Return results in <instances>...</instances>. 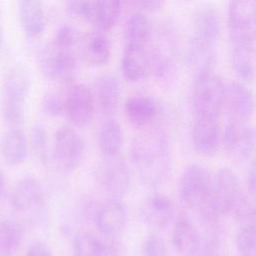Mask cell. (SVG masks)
I'll use <instances>...</instances> for the list:
<instances>
[{
	"instance_id": "obj_3",
	"label": "cell",
	"mask_w": 256,
	"mask_h": 256,
	"mask_svg": "<svg viewBox=\"0 0 256 256\" xmlns=\"http://www.w3.org/2000/svg\"><path fill=\"white\" fill-rule=\"evenodd\" d=\"M29 90L30 78L26 69L13 67L4 78L1 98L2 117L10 128L23 124Z\"/></svg>"
},
{
	"instance_id": "obj_12",
	"label": "cell",
	"mask_w": 256,
	"mask_h": 256,
	"mask_svg": "<svg viewBox=\"0 0 256 256\" xmlns=\"http://www.w3.org/2000/svg\"><path fill=\"white\" fill-rule=\"evenodd\" d=\"M94 220L102 235L116 239L127 228L128 210L119 198H111L96 210Z\"/></svg>"
},
{
	"instance_id": "obj_43",
	"label": "cell",
	"mask_w": 256,
	"mask_h": 256,
	"mask_svg": "<svg viewBox=\"0 0 256 256\" xmlns=\"http://www.w3.org/2000/svg\"><path fill=\"white\" fill-rule=\"evenodd\" d=\"M197 256H225L220 251L219 248H203L200 249Z\"/></svg>"
},
{
	"instance_id": "obj_45",
	"label": "cell",
	"mask_w": 256,
	"mask_h": 256,
	"mask_svg": "<svg viewBox=\"0 0 256 256\" xmlns=\"http://www.w3.org/2000/svg\"><path fill=\"white\" fill-rule=\"evenodd\" d=\"M3 41H4V37H3V30H2V27L0 25V52L2 50V47H3Z\"/></svg>"
},
{
	"instance_id": "obj_18",
	"label": "cell",
	"mask_w": 256,
	"mask_h": 256,
	"mask_svg": "<svg viewBox=\"0 0 256 256\" xmlns=\"http://www.w3.org/2000/svg\"><path fill=\"white\" fill-rule=\"evenodd\" d=\"M256 0H230L228 27L230 36L255 35Z\"/></svg>"
},
{
	"instance_id": "obj_8",
	"label": "cell",
	"mask_w": 256,
	"mask_h": 256,
	"mask_svg": "<svg viewBox=\"0 0 256 256\" xmlns=\"http://www.w3.org/2000/svg\"><path fill=\"white\" fill-rule=\"evenodd\" d=\"M95 177L100 188L112 198L125 195L131 185L130 169L119 155L103 156L96 167Z\"/></svg>"
},
{
	"instance_id": "obj_37",
	"label": "cell",
	"mask_w": 256,
	"mask_h": 256,
	"mask_svg": "<svg viewBox=\"0 0 256 256\" xmlns=\"http://www.w3.org/2000/svg\"><path fill=\"white\" fill-rule=\"evenodd\" d=\"M142 256H168V250L163 238L158 235L148 236L141 249Z\"/></svg>"
},
{
	"instance_id": "obj_44",
	"label": "cell",
	"mask_w": 256,
	"mask_h": 256,
	"mask_svg": "<svg viewBox=\"0 0 256 256\" xmlns=\"http://www.w3.org/2000/svg\"><path fill=\"white\" fill-rule=\"evenodd\" d=\"M5 186H6V181H5V174L0 166V198L4 194L5 191Z\"/></svg>"
},
{
	"instance_id": "obj_22",
	"label": "cell",
	"mask_w": 256,
	"mask_h": 256,
	"mask_svg": "<svg viewBox=\"0 0 256 256\" xmlns=\"http://www.w3.org/2000/svg\"><path fill=\"white\" fill-rule=\"evenodd\" d=\"M160 112L159 103L149 95H135L124 103V114L127 120L137 127H147Z\"/></svg>"
},
{
	"instance_id": "obj_10",
	"label": "cell",
	"mask_w": 256,
	"mask_h": 256,
	"mask_svg": "<svg viewBox=\"0 0 256 256\" xmlns=\"http://www.w3.org/2000/svg\"><path fill=\"white\" fill-rule=\"evenodd\" d=\"M63 113L75 127L85 128L94 117L95 99L92 91L82 83L71 84L63 97Z\"/></svg>"
},
{
	"instance_id": "obj_38",
	"label": "cell",
	"mask_w": 256,
	"mask_h": 256,
	"mask_svg": "<svg viewBox=\"0 0 256 256\" xmlns=\"http://www.w3.org/2000/svg\"><path fill=\"white\" fill-rule=\"evenodd\" d=\"M66 11L73 16L90 20L92 0H63Z\"/></svg>"
},
{
	"instance_id": "obj_23",
	"label": "cell",
	"mask_w": 256,
	"mask_h": 256,
	"mask_svg": "<svg viewBox=\"0 0 256 256\" xmlns=\"http://www.w3.org/2000/svg\"><path fill=\"white\" fill-rule=\"evenodd\" d=\"M121 72L129 82H140L150 73V59L146 46H126L121 59Z\"/></svg>"
},
{
	"instance_id": "obj_33",
	"label": "cell",
	"mask_w": 256,
	"mask_h": 256,
	"mask_svg": "<svg viewBox=\"0 0 256 256\" xmlns=\"http://www.w3.org/2000/svg\"><path fill=\"white\" fill-rule=\"evenodd\" d=\"M235 243L240 256H256L255 224L241 225L237 231Z\"/></svg>"
},
{
	"instance_id": "obj_29",
	"label": "cell",
	"mask_w": 256,
	"mask_h": 256,
	"mask_svg": "<svg viewBox=\"0 0 256 256\" xmlns=\"http://www.w3.org/2000/svg\"><path fill=\"white\" fill-rule=\"evenodd\" d=\"M126 46H147L153 29L149 18L143 13L132 14L125 25Z\"/></svg>"
},
{
	"instance_id": "obj_19",
	"label": "cell",
	"mask_w": 256,
	"mask_h": 256,
	"mask_svg": "<svg viewBox=\"0 0 256 256\" xmlns=\"http://www.w3.org/2000/svg\"><path fill=\"white\" fill-rule=\"evenodd\" d=\"M172 244L180 256H197L201 247V233L186 216H180L172 229Z\"/></svg>"
},
{
	"instance_id": "obj_36",
	"label": "cell",
	"mask_w": 256,
	"mask_h": 256,
	"mask_svg": "<svg viewBox=\"0 0 256 256\" xmlns=\"http://www.w3.org/2000/svg\"><path fill=\"white\" fill-rule=\"evenodd\" d=\"M40 106L45 115L49 117H57L61 115L64 110L63 97L57 92L48 91L43 95Z\"/></svg>"
},
{
	"instance_id": "obj_30",
	"label": "cell",
	"mask_w": 256,
	"mask_h": 256,
	"mask_svg": "<svg viewBox=\"0 0 256 256\" xmlns=\"http://www.w3.org/2000/svg\"><path fill=\"white\" fill-rule=\"evenodd\" d=\"M23 241V228L15 220L0 222V256H14Z\"/></svg>"
},
{
	"instance_id": "obj_26",
	"label": "cell",
	"mask_w": 256,
	"mask_h": 256,
	"mask_svg": "<svg viewBox=\"0 0 256 256\" xmlns=\"http://www.w3.org/2000/svg\"><path fill=\"white\" fill-rule=\"evenodd\" d=\"M121 88L118 78L110 73L101 75L96 83V98L103 115L110 116L117 110L120 100Z\"/></svg>"
},
{
	"instance_id": "obj_15",
	"label": "cell",
	"mask_w": 256,
	"mask_h": 256,
	"mask_svg": "<svg viewBox=\"0 0 256 256\" xmlns=\"http://www.w3.org/2000/svg\"><path fill=\"white\" fill-rule=\"evenodd\" d=\"M231 40V65L236 75L251 81L255 72V35L233 36Z\"/></svg>"
},
{
	"instance_id": "obj_24",
	"label": "cell",
	"mask_w": 256,
	"mask_h": 256,
	"mask_svg": "<svg viewBox=\"0 0 256 256\" xmlns=\"http://www.w3.org/2000/svg\"><path fill=\"white\" fill-rule=\"evenodd\" d=\"M29 145L21 127L10 128L0 140V154L3 160L12 166L22 164L28 155Z\"/></svg>"
},
{
	"instance_id": "obj_4",
	"label": "cell",
	"mask_w": 256,
	"mask_h": 256,
	"mask_svg": "<svg viewBox=\"0 0 256 256\" xmlns=\"http://www.w3.org/2000/svg\"><path fill=\"white\" fill-rule=\"evenodd\" d=\"M42 75L49 81L59 84H71L78 69L77 52L60 47L52 41L44 46L37 57Z\"/></svg>"
},
{
	"instance_id": "obj_7",
	"label": "cell",
	"mask_w": 256,
	"mask_h": 256,
	"mask_svg": "<svg viewBox=\"0 0 256 256\" xmlns=\"http://www.w3.org/2000/svg\"><path fill=\"white\" fill-rule=\"evenodd\" d=\"M53 158L64 173H73L81 165L85 155V141L73 128L61 127L54 136Z\"/></svg>"
},
{
	"instance_id": "obj_25",
	"label": "cell",
	"mask_w": 256,
	"mask_h": 256,
	"mask_svg": "<svg viewBox=\"0 0 256 256\" xmlns=\"http://www.w3.org/2000/svg\"><path fill=\"white\" fill-rule=\"evenodd\" d=\"M81 52L88 64L102 67L110 61L111 43L104 32L96 30L83 36Z\"/></svg>"
},
{
	"instance_id": "obj_41",
	"label": "cell",
	"mask_w": 256,
	"mask_h": 256,
	"mask_svg": "<svg viewBox=\"0 0 256 256\" xmlns=\"http://www.w3.org/2000/svg\"><path fill=\"white\" fill-rule=\"evenodd\" d=\"M26 256H52V253L44 243L37 242L29 247Z\"/></svg>"
},
{
	"instance_id": "obj_14",
	"label": "cell",
	"mask_w": 256,
	"mask_h": 256,
	"mask_svg": "<svg viewBox=\"0 0 256 256\" xmlns=\"http://www.w3.org/2000/svg\"><path fill=\"white\" fill-rule=\"evenodd\" d=\"M223 109L226 110L232 121L247 122L254 112L252 91L241 82H228L224 87Z\"/></svg>"
},
{
	"instance_id": "obj_21",
	"label": "cell",
	"mask_w": 256,
	"mask_h": 256,
	"mask_svg": "<svg viewBox=\"0 0 256 256\" xmlns=\"http://www.w3.org/2000/svg\"><path fill=\"white\" fill-rule=\"evenodd\" d=\"M18 15L24 34L39 38L46 29V15L42 0H18Z\"/></svg>"
},
{
	"instance_id": "obj_9",
	"label": "cell",
	"mask_w": 256,
	"mask_h": 256,
	"mask_svg": "<svg viewBox=\"0 0 256 256\" xmlns=\"http://www.w3.org/2000/svg\"><path fill=\"white\" fill-rule=\"evenodd\" d=\"M210 184L209 171L202 165L191 164L179 180L178 194L181 202L189 208H200L207 200Z\"/></svg>"
},
{
	"instance_id": "obj_28",
	"label": "cell",
	"mask_w": 256,
	"mask_h": 256,
	"mask_svg": "<svg viewBox=\"0 0 256 256\" xmlns=\"http://www.w3.org/2000/svg\"><path fill=\"white\" fill-rule=\"evenodd\" d=\"M124 144V133L121 125L114 119L102 123L98 131V145L103 156L119 155Z\"/></svg>"
},
{
	"instance_id": "obj_27",
	"label": "cell",
	"mask_w": 256,
	"mask_h": 256,
	"mask_svg": "<svg viewBox=\"0 0 256 256\" xmlns=\"http://www.w3.org/2000/svg\"><path fill=\"white\" fill-rule=\"evenodd\" d=\"M122 11V0H92L90 22L98 31L108 32L118 23Z\"/></svg>"
},
{
	"instance_id": "obj_42",
	"label": "cell",
	"mask_w": 256,
	"mask_h": 256,
	"mask_svg": "<svg viewBox=\"0 0 256 256\" xmlns=\"http://www.w3.org/2000/svg\"><path fill=\"white\" fill-rule=\"evenodd\" d=\"M247 188H248V194L254 198L255 197V179H256V176H255V165H254V161L250 164V167L248 168V171H247Z\"/></svg>"
},
{
	"instance_id": "obj_5",
	"label": "cell",
	"mask_w": 256,
	"mask_h": 256,
	"mask_svg": "<svg viewBox=\"0 0 256 256\" xmlns=\"http://www.w3.org/2000/svg\"><path fill=\"white\" fill-rule=\"evenodd\" d=\"M225 83L213 72L194 77L192 106L196 118L218 119L223 110Z\"/></svg>"
},
{
	"instance_id": "obj_1",
	"label": "cell",
	"mask_w": 256,
	"mask_h": 256,
	"mask_svg": "<svg viewBox=\"0 0 256 256\" xmlns=\"http://www.w3.org/2000/svg\"><path fill=\"white\" fill-rule=\"evenodd\" d=\"M131 159L141 180L157 186L171 173V153L168 137L160 127L147 126L138 133L131 145Z\"/></svg>"
},
{
	"instance_id": "obj_2",
	"label": "cell",
	"mask_w": 256,
	"mask_h": 256,
	"mask_svg": "<svg viewBox=\"0 0 256 256\" xmlns=\"http://www.w3.org/2000/svg\"><path fill=\"white\" fill-rule=\"evenodd\" d=\"M241 186L237 175L227 167L220 168L211 178L207 200L201 210V216L220 220L231 214V211L241 194Z\"/></svg>"
},
{
	"instance_id": "obj_34",
	"label": "cell",
	"mask_w": 256,
	"mask_h": 256,
	"mask_svg": "<svg viewBox=\"0 0 256 256\" xmlns=\"http://www.w3.org/2000/svg\"><path fill=\"white\" fill-rule=\"evenodd\" d=\"M83 41V35L80 33V31L71 25L65 24L61 26L55 33L52 42L56 45L67 48L70 50L78 51L81 50V45Z\"/></svg>"
},
{
	"instance_id": "obj_20",
	"label": "cell",
	"mask_w": 256,
	"mask_h": 256,
	"mask_svg": "<svg viewBox=\"0 0 256 256\" xmlns=\"http://www.w3.org/2000/svg\"><path fill=\"white\" fill-rule=\"evenodd\" d=\"M220 18L216 10L211 7H204L195 15L192 35L189 41L216 46L220 35Z\"/></svg>"
},
{
	"instance_id": "obj_31",
	"label": "cell",
	"mask_w": 256,
	"mask_h": 256,
	"mask_svg": "<svg viewBox=\"0 0 256 256\" xmlns=\"http://www.w3.org/2000/svg\"><path fill=\"white\" fill-rule=\"evenodd\" d=\"M73 256H103L104 241L87 233H77L73 238Z\"/></svg>"
},
{
	"instance_id": "obj_39",
	"label": "cell",
	"mask_w": 256,
	"mask_h": 256,
	"mask_svg": "<svg viewBox=\"0 0 256 256\" xmlns=\"http://www.w3.org/2000/svg\"><path fill=\"white\" fill-rule=\"evenodd\" d=\"M103 256H126L122 245L116 239H109L104 241Z\"/></svg>"
},
{
	"instance_id": "obj_11",
	"label": "cell",
	"mask_w": 256,
	"mask_h": 256,
	"mask_svg": "<svg viewBox=\"0 0 256 256\" xmlns=\"http://www.w3.org/2000/svg\"><path fill=\"white\" fill-rule=\"evenodd\" d=\"M221 145L235 160H248L255 148V132L247 122L231 121L222 130Z\"/></svg>"
},
{
	"instance_id": "obj_32",
	"label": "cell",
	"mask_w": 256,
	"mask_h": 256,
	"mask_svg": "<svg viewBox=\"0 0 256 256\" xmlns=\"http://www.w3.org/2000/svg\"><path fill=\"white\" fill-rule=\"evenodd\" d=\"M28 145L34 157L41 163H45L49 154L48 135L41 124H35L30 131Z\"/></svg>"
},
{
	"instance_id": "obj_40",
	"label": "cell",
	"mask_w": 256,
	"mask_h": 256,
	"mask_svg": "<svg viewBox=\"0 0 256 256\" xmlns=\"http://www.w3.org/2000/svg\"><path fill=\"white\" fill-rule=\"evenodd\" d=\"M133 1L140 9L146 12L160 11L166 3V0H133Z\"/></svg>"
},
{
	"instance_id": "obj_17",
	"label": "cell",
	"mask_w": 256,
	"mask_h": 256,
	"mask_svg": "<svg viewBox=\"0 0 256 256\" xmlns=\"http://www.w3.org/2000/svg\"><path fill=\"white\" fill-rule=\"evenodd\" d=\"M222 129L218 119L196 118L192 130L195 150L204 156L214 155L221 145Z\"/></svg>"
},
{
	"instance_id": "obj_13",
	"label": "cell",
	"mask_w": 256,
	"mask_h": 256,
	"mask_svg": "<svg viewBox=\"0 0 256 256\" xmlns=\"http://www.w3.org/2000/svg\"><path fill=\"white\" fill-rule=\"evenodd\" d=\"M13 209L24 215H36L44 206V191L39 181L33 177L21 178L11 194Z\"/></svg>"
},
{
	"instance_id": "obj_16",
	"label": "cell",
	"mask_w": 256,
	"mask_h": 256,
	"mask_svg": "<svg viewBox=\"0 0 256 256\" xmlns=\"http://www.w3.org/2000/svg\"><path fill=\"white\" fill-rule=\"evenodd\" d=\"M141 216L147 226L157 230L164 229L175 216V205L169 196L154 193L142 204Z\"/></svg>"
},
{
	"instance_id": "obj_6",
	"label": "cell",
	"mask_w": 256,
	"mask_h": 256,
	"mask_svg": "<svg viewBox=\"0 0 256 256\" xmlns=\"http://www.w3.org/2000/svg\"><path fill=\"white\" fill-rule=\"evenodd\" d=\"M177 37L171 28L163 27L157 31L155 43L148 50L150 72L162 80L172 78L178 67Z\"/></svg>"
},
{
	"instance_id": "obj_35",
	"label": "cell",
	"mask_w": 256,
	"mask_h": 256,
	"mask_svg": "<svg viewBox=\"0 0 256 256\" xmlns=\"http://www.w3.org/2000/svg\"><path fill=\"white\" fill-rule=\"evenodd\" d=\"M231 214H233L235 220L240 224V226L255 224V207L253 198L242 191L231 211Z\"/></svg>"
}]
</instances>
